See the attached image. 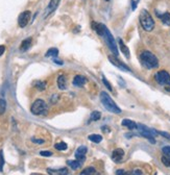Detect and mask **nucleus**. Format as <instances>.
<instances>
[{
	"label": "nucleus",
	"mask_w": 170,
	"mask_h": 175,
	"mask_svg": "<svg viewBox=\"0 0 170 175\" xmlns=\"http://www.w3.org/2000/svg\"><path fill=\"white\" fill-rule=\"evenodd\" d=\"M140 61L141 64L147 69H154L159 66V59L150 51H143L140 54Z\"/></svg>",
	"instance_id": "1"
},
{
	"label": "nucleus",
	"mask_w": 170,
	"mask_h": 175,
	"mask_svg": "<svg viewBox=\"0 0 170 175\" xmlns=\"http://www.w3.org/2000/svg\"><path fill=\"white\" fill-rule=\"evenodd\" d=\"M100 101H101L102 105L105 107V110H108L109 112L113 114H117L119 115L121 113V110L118 107V105L115 103V101L111 98L110 95L108 93H105V91L100 93Z\"/></svg>",
	"instance_id": "2"
},
{
	"label": "nucleus",
	"mask_w": 170,
	"mask_h": 175,
	"mask_svg": "<svg viewBox=\"0 0 170 175\" xmlns=\"http://www.w3.org/2000/svg\"><path fill=\"white\" fill-rule=\"evenodd\" d=\"M140 23L145 31H151L154 28V21L150 14L146 10H142L139 16Z\"/></svg>",
	"instance_id": "3"
},
{
	"label": "nucleus",
	"mask_w": 170,
	"mask_h": 175,
	"mask_svg": "<svg viewBox=\"0 0 170 175\" xmlns=\"http://www.w3.org/2000/svg\"><path fill=\"white\" fill-rule=\"evenodd\" d=\"M138 130H139L140 136H142L145 138V139H147L151 144H154L155 143L154 137L159 134V131H157L155 129H154V128H149L143 124H138Z\"/></svg>",
	"instance_id": "4"
},
{
	"label": "nucleus",
	"mask_w": 170,
	"mask_h": 175,
	"mask_svg": "<svg viewBox=\"0 0 170 175\" xmlns=\"http://www.w3.org/2000/svg\"><path fill=\"white\" fill-rule=\"evenodd\" d=\"M30 112L36 116H40V115H44L47 112V104L44 100L42 99H37L33 104H31Z\"/></svg>",
	"instance_id": "5"
},
{
	"label": "nucleus",
	"mask_w": 170,
	"mask_h": 175,
	"mask_svg": "<svg viewBox=\"0 0 170 175\" xmlns=\"http://www.w3.org/2000/svg\"><path fill=\"white\" fill-rule=\"evenodd\" d=\"M103 39H105V41L106 43V45H108V47L110 48V50L114 53V55L117 56L118 55V49H117L116 41H115V39L113 38V36H112V33H110V30H109L108 28H106L105 31Z\"/></svg>",
	"instance_id": "6"
},
{
	"label": "nucleus",
	"mask_w": 170,
	"mask_h": 175,
	"mask_svg": "<svg viewBox=\"0 0 170 175\" xmlns=\"http://www.w3.org/2000/svg\"><path fill=\"white\" fill-rule=\"evenodd\" d=\"M154 78L157 80L158 84L170 87V74L167 72V71H165V70L159 71V72L155 74Z\"/></svg>",
	"instance_id": "7"
},
{
	"label": "nucleus",
	"mask_w": 170,
	"mask_h": 175,
	"mask_svg": "<svg viewBox=\"0 0 170 175\" xmlns=\"http://www.w3.org/2000/svg\"><path fill=\"white\" fill-rule=\"evenodd\" d=\"M30 19V11H25L23 13L20 14L19 18H18V24L20 27H25L28 24Z\"/></svg>",
	"instance_id": "8"
},
{
	"label": "nucleus",
	"mask_w": 170,
	"mask_h": 175,
	"mask_svg": "<svg viewBox=\"0 0 170 175\" xmlns=\"http://www.w3.org/2000/svg\"><path fill=\"white\" fill-rule=\"evenodd\" d=\"M123 157H124V150H123V149L117 148L112 152V160H114V163L119 164L121 160H123Z\"/></svg>",
	"instance_id": "9"
},
{
	"label": "nucleus",
	"mask_w": 170,
	"mask_h": 175,
	"mask_svg": "<svg viewBox=\"0 0 170 175\" xmlns=\"http://www.w3.org/2000/svg\"><path fill=\"white\" fill-rule=\"evenodd\" d=\"M88 148L86 146H79L75 151V159L79 162H83L86 159V154H87Z\"/></svg>",
	"instance_id": "10"
},
{
	"label": "nucleus",
	"mask_w": 170,
	"mask_h": 175,
	"mask_svg": "<svg viewBox=\"0 0 170 175\" xmlns=\"http://www.w3.org/2000/svg\"><path fill=\"white\" fill-rule=\"evenodd\" d=\"M109 59H110V62H111L114 66H116V67H118L119 69H121V70L128 71H128H131L128 66L124 65L123 63H121L119 59H117V56H109Z\"/></svg>",
	"instance_id": "11"
},
{
	"label": "nucleus",
	"mask_w": 170,
	"mask_h": 175,
	"mask_svg": "<svg viewBox=\"0 0 170 175\" xmlns=\"http://www.w3.org/2000/svg\"><path fill=\"white\" fill-rule=\"evenodd\" d=\"M47 173L49 175H71L67 168H60V169L48 168Z\"/></svg>",
	"instance_id": "12"
},
{
	"label": "nucleus",
	"mask_w": 170,
	"mask_h": 175,
	"mask_svg": "<svg viewBox=\"0 0 170 175\" xmlns=\"http://www.w3.org/2000/svg\"><path fill=\"white\" fill-rule=\"evenodd\" d=\"M121 125L125 126V127H128V129H131V130L138 129V124H137V123L135 121H132V120H129V119H123L122 122H121Z\"/></svg>",
	"instance_id": "13"
},
{
	"label": "nucleus",
	"mask_w": 170,
	"mask_h": 175,
	"mask_svg": "<svg viewBox=\"0 0 170 175\" xmlns=\"http://www.w3.org/2000/svg\"><path fill=\"white\" fill-rule=\"evenodd\" d=\"M86 82H87V78L83 75H76L73 79V85L78 88L83 87L86 85Z\"/></svg>",
	"instance_id": "14"
},
{
	"label": "nucleus",
	"mask_w": 170,
	"mask_h": 175,
	"mask_svg": "<svg viewBox=\"0 0 170 175\" xmlns=\"http://www.w3.org/2000/svg\"><path fill=\"white\" fill-rule=\"evenodd\" d=\"M59 3H60V0H50L49 4H48L47 8H46V15L45 16H48L49 14L52 13V11L57 7Z\"/></svg>",
	"instance_id": "15"
},
{
	"label": "nucleus",
	"mask_w": 170,
	"mask_h": 175,
	"mask_svg": "<svg viewBox=\"0 0 170 175\" xmlns=\"http://www.w3.org/2000/svg\"><path fill=\"white\" fill-rule=\"evenodd\" d=\"M93 28H94V30L97 33V34L103 37L105 31L106 29V26H105V25L101 24V23H93Z\"/></svg>",
	"instance_id": "16"
},
{
	"label": "nucleus",
	"mask_w": 170,
	"mask_h": 175,
	"mask_svg": "<svg viewBox=\"0 0 170 175\" xmlns=\"http://www.w3.org/2000/svg\"><path fill=\"white\" fill-rule=\"evenodd\" d=\"M57 87L60 90H66L67 88V79L65 75H60L57 78Z\"/></svg>",
	"instance_id": "17"
},
{
	"label": "nucleus",
	"mask_w": 170,
	"mask_h": 175,
	"mask_svg": "<svg viewBox=\"0 0 170 175\" xmlns=\"http://www.w3.org/2000/svg\"><path fill=\"white\" fill-rule=\"evenodd\" d=\"M158 17L161 19V21L163 22V24L170 26V14L169 13H163V14H157Z\"/></svg>",
	"instance_id": "18"
},
{
	"label": "nucleus",
	"mask_w": 170,
	"mask_h": 175,
	"mask_svg": "<svg viewBox=\"0 0 170 175\" xmlns=\"http://www.w3.org/2000/svg\"><path fill=\"white\" fill-rule=\"evenodd\" d=\"M118 43H119V47H120L121 52L124 54L126 59H129V49L128 48V46H126L124 43H123V41L121 39L118 40Z\"/></svg>",
	"instance_id": "19"
},
{
	"label": "nucleus",
	"mask_w": 170,
	"mask_h": 175,
	"mask_svg": "<svg viewBox=\"0 0 170 175\" xmlns=\"http://www.w3.org/2000/svg\"><path fill=\"white\" fill-rule=\"evenodd\" d=\"M30 45H31V38H27V39L23 40L21 45H20V50L23 51V52H25V51H27L29 49Z\"/></svg>",
	"instance_id": "20"
},
{
	"label": "nucleus",
	"mask_w": 170,
	"mask_h": 175,
	"mask_svg": "<svg viewBox=\"0 0 170 175\" xmlns=\"http://www.w3.org/2000/svg\"><path fill=\"white\" fill-rule=\"evenodd\" d=\"M67 165L70 167L72 170H77V169H79L80 167H82L83 163L79 162V160H68L67 162Z\"/></svg>",
	"instance_id": "21"
},
{
	"label": "nucleus",
	"mask_w": 170,
	"mask_h": 175,
	"mask_svg": "<svg viewBox=\"0 0 170 175\" xmlns=\"http://www.w3.org/2000/svg\"><path fill=\"white\" fill-rule=\"evenodd\" d=\"M57 54H59V50H57L56 48H50V49L47 50L45 56L46 57H54V59H56L57 56Z\"/></svg>",
	"instance_id": "22"
},
{
	"label": "nucleus",
	"mask_w": 170,
	"mask_h": 175,
	"mask_svg": "<svg viewBox=\"0 0 170 175\" xmlns=\"http://www.w3.org/2000/svg\"><path fill=\"white\" fill-rule=\"evenodd\" d=\"M88 139L90 140L91 142L96 143V144L102 141V137L100 136V134H90V136L88 137Z\"/></svg>",
	"instance_id": "23"
},
{
	"label": "nucleus",
	"mask_w": 170,
	"mask_h": 175,
	"mask_svg": "<svg viewBox=\"0 0 170 175\" xmlns=\"http://www.w3.org/2000/svg\"><path fill=\"white\" fill-rule=\"evenodd\" d=\"M80 175H97V172L95 170V168L89 167L87 169H85V170L80 173Z\"/></svg>",
	"instance_id": "24"
},
{
	"label": "nucleus",
	"mask_w": 170,
	"mask_h": 175,
	"mask_svg": "<svg viewBox=\"0 0 170 175\" xmlns=\"http://www.w3.org/2000/svg\"><path fill=\"white\" fill-rule=\"evenodd\" d=\"M101 118V113L98 111H95L93 113H91L90 116V121H98V120Z\"/></svg>",
	"instance_id": "25"
},
{
	"label": "nucleus",
	"mask_w": 170,
	"mask_h": 175,
	"mask_svg": "<svg viewBox=\"0 0 170 175\" xmlns=\"http://www.w3.org/2000/svg\"><path fill=\"white\" fill-rule=\"evenodd\" d=\"M54 148L59 151H64L68 148V145L66 144L65 142H60V143H56V144L54 145Z\"/></svg>",
	"instance_id": "26"
},
{
	"label": "nucleus",
	"mask_w": 170,
	"mask_h": 175,
	"mask_svg": "<svg viewBox=\"0 0 170 175\" xmlns=\"http://www.w3.org/2000/svg\"><path fill=\"white\" fill-rule=\"evenodd\" d=\"M5 110H7V101L4 99H0V115L4 114Z\"/></svg>",
	"instance_id": "27"
},
{
	"label": "nucleus",
	"mask_w": 170,
	"mask_h": 175,
	"mask_svg": "<svg viewBox=\"0 0 170 175\" xmlns=\"http://www.w3.org/2000/svg\"><path fill=\"white\" fill-rule=\"evenodd\" d=\"M36 88L38 89L39 91H44L46 89V82H44V81H37L36 82Z\"/></svg>",
	"instance_id": "28"
},
{
	"label": "nucleus",
	"mask_w": 170,
	"mask_h": 175,
	"mask_svg": "<svg viewBox=\"0 0 170 175\" xmlns=\"http://www.w3.org/2000/svg\"><path fill=\"white\" fill-rule=\"evenodd\" d=\"M161 160H162V163L164 164V166H166V167H169L170 168V157L164 155V156H162Z\"/></svg>",
	"instance_id": "29"
},
{
	"label": "nucleus",
	"mask_w": 170,
	"mask_h": 175,
	"mask_svg": "<svg viewBox=\"0 0 170 175\" xmlns=\"http://www.w3.org/2000/svg\"><path fill=\"white\" fill-rule=\"evenodd\" d=\"M4 166V157H3V151L0 150V171L3 170Z\"/></svg>",
	"instance_id": "30"
},
{
	"label": "nucleus",
	"mask_w": 170,
	"mask_h": 175,
	"mask_svg": "<svg viewBox=\"0 0 170 175\" xmlns=\"http://www.w3.org/2000/svg\"><path fill=\"white\" fill-rule=\"evenodd\" d=\"M102 82H103V85H105V87L108 88V90H109V91H113V89H112V85H111V84L108 81V79H106L105 76H102Z\"/></svg>",
	"instance_id": "31"
},
{
	"label": "nucleus",
	"mask_w": 170,
	"mask_h": 175,
	"mask_svg": "<svg viewBox=\"0 0 170 175\" xmlns=\"http://www.w3.org/2000/svg\"><path fill=\"white\" fill-rule=\"evenodd\" d=\"M162 151H163V153L165 154L166 156L170 157V146H165V147H163Z\"/></svg>",
	"instance_id": "32"
},
{
	"label": "nucleus",
	"mask_w": 170,
	"mask_h": 175,
	"mask_svg": "<svg viewBox=\"0 0 170 175\" xmlns=\"http://www.w3.org/2000/svg\"><path fill=\"white\" fill-rule=\"evenodd\" d=\"M116 175H132V173L126 172L125 170H122V169H119V170L116 171Z\"/></svg>",
	"instance_id": "33"
},
{
	"label": "nucleus",
	"mask_w": 170,
	"mask_h": 175,
	"mask_svg": "<svg viewBox=\"0 0 170 175\" xmlns=\"http://www.w3.org/2000/svg\"><path fill=\"white\" fill-rule=\"evenodd\" d=\"M31 142L36 143V144H43V143H44V140H40V139H36V138H31Z\"/></svg>",
	"instance_id": "34"
},
{
	"label": "nucleus",
	"mask_w": 170,
	"mask_h": 175,
	"mask_svg": "<svg viewBox=\"0 0 170 175\" xmlns=\"http://www.w3.org/2000/svg\"><path fill=\"white\" fill-rule=\"evenodd\" d=\"M40 154H41L42 156H47V157H49L52 155V153L50 152V151H41L40 152Z\"/></svg>",
	"instance_id": "35"
},
{
	"label": "nucleus",
	"mask_w": 170,
	"mask_h": 175,
	"mask_svg": "<svg viewBox=\"0 0 170 175\" xmlns=\"http://www.w3.org/2000/svg\"><path fill=\"white\" fill-rule=\"evenodd\" d=\"M159 134L163 136L164 138H166V139L170 140V133H165V131H159Z\"/></svg>",
	"instance_id": "36"
},
{
	"label": "nucleus",
	"mask_w": 170,
	"mask_h": 175,
	"mask_svg": "<svg viewBox=\"0 0 170 175\" xmlns=\"http://www.w3.org/2000/svg\"><path fill=\"white\" fill-rule=\"evenodd\" d=\"M132 175H143V173L140 169H136V170H134L132 172Z\"/></svg>",
	"instance_id": "37"
},
{
	"label": "nucleus",
	"mask_w": 170,
	"mask_h": 175,
	"mask_svg": "<svg viewBox=\"0 0 170 175\" xmlns=\"http://www.w3.org/2000/svg\"><path fill=\"white\" fill-rule=\"evenodd\" d=\"M4 51H5V46L4 45H0V56L4 53Z\"/></svg>",
	"instance_id": "38"
},
{
	"label": "nucleus",
	"mask_w": 170,
	"mask_h": 175,
	"mask_svg": "<svg viewBox=\"0 0 170 175\" xmlns=\"http://www.w3.org/2000/svg\"><path fill=\"white\" fill-rule=\"evenodd\" d=\"M57 100V95H53L52 97H51V102L52 103H56Z\"/></svg>",
	"instance_id": "39"
},
{
	"label": "nucleus",
	"mask_w": 170,
	"mask_h": 175,
	"mask_svg": "<svg viewBox=\"0 0 170 175\" xmlns=\"http://www.w3.org/2000/svg\"><path fill=\"white\" fill-rule=\"evenodd\" d=\"M136 7H137V2H136V1H132V10H136Z\"/></svg>",
	"instance_id": "40"
},
{
	"label": "nucleus",
	"mask_w": 170,
	"mask_h": 175,
	"mask_svg": "<svg viewBox=\"0 0 170 175\" xmlns=\"http://www.w3.org/2000/svg\"><path fill=\"white\" fill-rule=\"evenodd\" d=\"M54 63H56L57 65H63V62H60V61H57V59H54Z\"/></svg>",
	"instance_id": "41"
},
{
	"label": "nucleus",
	"mask_w": 170,
	"mask_h": 175,
	"mask_svg": "<svg viewBox=\"0 0 170 175\" xmlns=\"http://www.w3.org/2000/svg\"><path fill=\"white\" fill-rule=\"evenodd\" d=\"M105 1H110V0H105Z\"/></svg>",
	"instance_id": "42"
},
{
	"label": "nucleus",
	"mask_w": 170,
	"mask_h": 175,
	"mask_svg": "<svg viewBox=\"0 0 170 175\" xmlns=\"http://www.w3.org/2000/svg\"><path fill=\"white\" fill-rule=\"evenodd\" d=\"M154 175H157V174H154Z\"/></svg>",
	"instance_id": "43"
}]
</instances>
